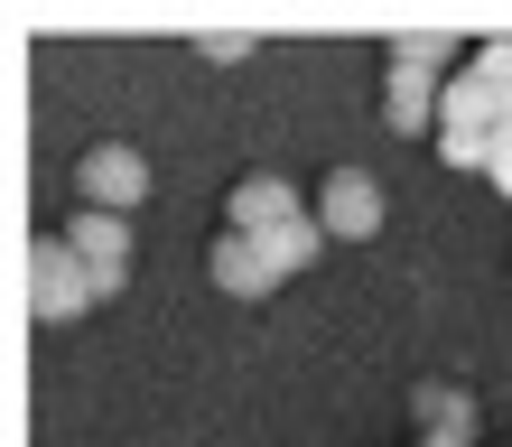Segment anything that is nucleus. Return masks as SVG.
Wrapping results in <instances>:
<instances>
[{"instance_id": "nucleus-3", "label": "nucleus", "mask_w": 512, "mask_h": 447, "mask_svg": "<svg viewBox=\"0 0 512 447\" xmlns=\"http://www.w3.org/2000/svg\"><path fill=\"white\" fill-rule=\"evenodd\" d=\"M75 196L94 205V215H131V205L149 196V159H140L131 140H94L75 159Z\"/></svg>"}, {"instance_id": "nucleus-6", "label": "nucleus", "mask_w": 512, "mask_h": 447, "mask_svg": "<svg viewBox=\"0 0 512 447\" xmlns=\"http://www.w3.org/2000/svg\"><path fill=\"white\" fill-rule=\"evenodd\" d=\"M298 215H317V205L298 196L289 177H270V168H252V177H233V187H224V233H280Z\"/></svg>"}, {"instance_id": "nucleus-1", "label": "nucleus", "mask_w": 512, "mask_h": 447, "mask_svg": "<svg viewBox=\"0 0 512 447\" xmlns=\"http://www.w3.org/2000/svg\"><path fill=\"white\" fill-rule=\"evenodd\" d=\"M19 298H28V317H38V326H75L84 308H103V289L66 252V233H28V243H19Z\"/></svg>"}, {"instance_id": "nucleus-11", "label": "nucleus", "mask_w": 512, "mask_h": 447, "mask_svg": "<svg viewBox=\"0 0 512 447\" xmlns=\"http://www.w3.org/2000/svg\"><path fill=\"white\" fill-rule=\"evenodd\" d=\"M485 177H494V187H503V196H512V122H503V131H494V168H485Z\"/></svg>"}, {"instance_id": "nucleus-5", "label": "nucleus", "mask_w": 512, "mask_h": 447, "mask_svg": "<svg viewBox=\"0 0 512 447\" xmlns=\"http://www.w3.org/2000/svg\"><path fill=\"white\" fill-rule=\"evenodd\" d=\"M438 103H447V75L382 56V131H401V140H419V131H429V140H438Z\"/></svg>"}, {"instance_id": "nucleus-8", "label": "nucleus", "mask_w": 512, "mask_h": 447, "mask_svg": "<svg viewBox=\"0 0 512 447\" xmlns=\"http://www.w3.org/2000/svg\"><path fill=\"white\" fill-rule=\"evenodd\" d=\"M252 243H261V252L298 280V271H308V261L326 252V224H317V215H298V224H280V233H252Z\"/></svg>"}, {"instance_id": "nucleus-9", "label": "nucleus", "mask_w": 512, "mask_h": 447, "mask_svg": "<svg viewBox=\"0 0 512 447\" xmlns=\"http://www.w3.org/2000/svg\"><path fill=\"white\" fill-rule=\"evenodd\" d=\"M391 56H401V66H429V75H457V66H466L457 38H438V28H410V38H391Z\"/></svg>"}, {"instance_id": "nucleus-4", "label": "nucleus", "mask_w": 512, "mask_h": 447, "mask_svg": "<svg viewBox=\"0 0 512 447\" xmlns=\"http://www.w3.org/2000/svg\"><path fill=\"white\" fill-rule=\"evenodd\" d=\"M56 233H66V252L94 271L103 298H122V289H131V215H94V205H75Z\"/></svg>"}, {"instance_id": "nucleus-2", "label": "nucleus", "mask_w": 512, "mask_h": 447, "mask_svg": "<svg viewBox=\"0 0 512 447\" xmlns=\"http://www.w3.org/2000/svg\"><path fill=\"white\" fill-rule=\"evenodd\" d=\"M308 205H317L326 243H373L382 215H391V196H382V177H373V168H326Z\"/></svg>"}, {"instance_id": "nucleus-10", "label": "nucleus", "mask_w": 512, "mask_h": 447, "mask_svg": "<svg viewBox=\"0 0 512 447\" xmlns=\"http://www.w3.org/2000/svg\"><path fill=\"white\" fill-rule=\"evenodd\" d=\"M196 56H215V66H243V56H252V38H233V28H205V38H196Z\"/></svg>"}, {"instance_id": "nucleus-7", "label": "nucleus", "mask_w": 512, "mask_h": 447, "mask_svg": "<svg viewBox=\"0 0 512 447\" xmlns=\"http://www.w3.org/2000/svg\"><path fill=\"white\" fill-rule=\"evenodd\" d=\"M205 280H215L224 298H243V308H261V298L280 289L289 271H280V261H270L261 243H252V233H215V243H205Z\"/></svg>"}]
</instances>
